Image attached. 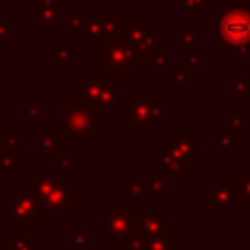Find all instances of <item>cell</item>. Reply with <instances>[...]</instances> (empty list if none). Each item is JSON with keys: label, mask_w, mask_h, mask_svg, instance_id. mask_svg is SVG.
<instances>
[{"label": "cell", "mask_w": 250, "mask_h": 250, "mask_svg": "<svg viewBox=\"0 0 250 250\" xmlns=\"http://www.w3.org/2000/svg\"><path fill=\"white\" fill-rule=\"evenodd\" d=\"M211 149H215L220 154V158H229L233 151L239 149V134L237 129H230V132L220 134L217 138L211 141Z\"/></svg>", "instance_id": "10"}, {"label": "cell", "mask_w": 250, "mask_h": 250, "mask_svg": "<svg viewBox=\"0 0 250 250\" xmlns=\"http://www.w3.org/2000/svg\"><path fill=\"white\" fill-rule=\"evenodd\" d=\"M62 129H64V136L70 138H97L99 136V132H97V112L86 108V105H79V108L66 112Z\"/></svg>", "instance_id": "5"}, {"label": "cell", "mask_w": 250, "mask_h": 250, "mask_svg": "<svg viewBox=\"0 0 250 250\" xmlns=\"http://www.w3.org/2000/svg\"><path fill=\"white\" fill-rule=\"evenodd\" d=\"M136 235V222L132 211L125 208V204H110V208L101 211V237L110 244H119L123 239Z\"/></svg>", "instance_id": "4"}, {"label": "cell", "mask_w": 250, "mask_h": 250, "mask_svg": "<svg viewBox=\"0 0 250 250\" xmlns=\"http://www.w3.org/2000/svg\"><path fill=\"white\" fill-rule=\"evenodd\" d=\"M169 143H171L173 151L182 158V163L189 169L198 167V134L195 132H171L169 136Z\"/></svg>", "instance_id": "7"}, {"label": "cell", "mask_w": 250, "mask_h": 250, "mask_svg": "<svg viewBox=\"0 0 250 250\" xmlns=\"http://www.w3.org/2000/svg\"><path fill=\"white\" fill-rule=\"evenodd\" d=\"M160 169H165L169 176H178V178H189V173H191V169L173 151L169 141H160Z\"/></svg>", "instance_id": "9"}, {"label": "cell", "mask_w": 250, "mask_h": 250, "mask_svg": "<svg viewBox=\"0 0 250 250\" xmlns=\"http://www.w3.org/2000/svg\"><path fill=\"white\" fill-rule=\"evenodd\" d=\"M237 208H250V171H242L237 180Z\"/></svg>", "instance_id": "13"}, {"label": "cell", "mask_w": 250, "mask_h": 250, "mask_svg": "<svg viewBox=\"0 0 250 250\" xmlns=\"http://www.w3.org/2000/svg\"><path fill=\"white\" fill-rule=\"evenodd\" d=\"M136 235L145 242L169 233V211H132Z\"/></svg>", "instance_id": "6"}, {"label": "cell", "mask_w": 250, "mask_h": 250, "mask_svg": "<svg viewBox=\"0 0 250 250\" xmlns=\"http://www.w3.org/2000/svg\"><path fill=\"white\" fill-rule=\"evenodd\" d=\"M149 193H151L149 182H145V180L129 182V195H132V198H145V195H149Z\"/></svg>", "instance_id": "16"}, {"label": "cell", "mask_w": 250, "mask_h": 250, "mask_svg": "<svg viewBox=\"0 0 250 250\" xmlns=\"http://www.w3.org/2000/svg\"><path fill=\"white\" fill-rule=\"evenodd\" d=\"M147 250H178V233L169 230V233L160 235L156 239L147 242Z\"/></svg>", "instance_id": "12"}, {"label": "cell", "mask_w": 250, "mask_h": 250, "mask_svg": "<svg viewBox=\"0 0 250 250\" xmlns=\"http://www.w3.org/2000/svg\"><path fill=\"white\" fill-rule=\"evenodd\" d=\"M248 97V83L246 82H237L230 86V99H246Z\"/></svg>", "instance_id": "17"}, {"label": "cell", "mask_w": 250, "mask_h": 250, "mask_svg": "<svg viewBox=\"0 0 250 250\" xmlns=\"http://www.w3.org/2000/svg\"><path fill=\"white\" fill-rule=\"evenodd\" d=\"M211 208H237V180H211Z\"/></svg>", "instance_id": "8"}, {"label": "cell", "mask_w": 250, "mask_h": 250, "mask_svg": "<svg viewBox=\"0 0 250 250\" xmlns=\"http://www.w3.org/2000/svg\"><path fill=\"white\" fill-rule=\"evenodd\" d=\"M169 104L158 99V92H132V99L123 108V119L129 123V127H147L156 129L163 119L169 117Z\"/></svg>", "instance_id": "2"}, {"label": "cell", "mask_w": 250, "mask_h": 250, "mask_svg": "<svg viewBox=\"0 0 250 250\" xmlns=\"http://www.w3.org/2000/svg\"><path fill=\"white\" fill-rule=\"evenodd\" d=\"M4 246H9L7 250H40V242L29 239L26 235H13V239Z\"/></svg>", "instance_id": "14"}, {"label": "cell", "mask_w": 250, "mask_h": 250, "mask_svg": "<svg viewBox=\"0 0 250 250\" xmlns=\"http://www.w3.org/2000/svg\"><path fill=\"white\" fill-rule=\"evenodd\" d=\"M187 86H189V79H187V75H173L171 88H187Z\"/></svg>", "instance_id": "18"}, {"label": "cell", "mask_w": 250, "mask_h": 250, "mask_svg": "<svg viewBox=\"0 0 250 250\" xmlns=\"http://www.w3.org/2000/svg\"><path fill=\"white\" fill-rule=\"evenodd\" d=\"M230 127L237 129V132L248 127V112L246 110H230Z\"/></svg>", "instance_id": "15"}, {"label": "cell", "mask_w": 250, "mask_h": 250, "mask_svg": "<svg viewBox=\"0 0 250 250\" xmlns=\"http://www.w3.org/2000/svg\"><path fill=\"white\" fill-rule=\"evenodd\" d=\"M222 46L229 48L233 57H242L250 51V13L230 9L220 20Z\"/></svg>", "instance_id": "3"}, {"label": "cell", "mask_w": 250, "mask_h": 250, "mask_svg": "<svg viewBox=\"0 0 250 250\" xmlns=\"http://www.w3.org/2000/svg\"><path fill=\"white\" fill-rule=\"evenodd\" d=\"M147 182H149V189L154 195H158V198H167L169 195V173L165 169H154Z\"/></svg>", "instance_id": "11"}, {"label": "cell", "mask_w": 250, "mask_h": 250, "mask_svg": "<svg viewBox=\"0 0 250 250\" xmlns=\"http://www.w3.org/2000/svg\"><path fill=\"white\" fill-rule=\"evenodd\" d=\"M22 185L40 202V215L66 220L75 207H79V182L60 180L57 171H33L31 180Z\"/></svg>", "instance_id": "1"}]
</instances>
